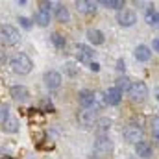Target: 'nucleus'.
I'll return each instance as SVG.
<instances>
[{"mask_svg":"<svg viewBox=\"0 0 159 159\" xmlns=\"http://www.w3.org/2000/svg\"><path fill=\"white\" fill-rule=\"evenodd\" d=\"M9 67H11V70H13L15 74L26 76V74H30V72H32V69H34V61H32L26 54H17V56H13V57H11Z\"/></svg>","mask_w":159,"mask_h":159,"instance_id":"1","label":"nucleus"},{"mask_svg":"<svg viewBox=\"0 0 159 159\" xmlns=\"http://www.w3.org/2000/svg\"><path fill=\"white\" fill-rule=\"evenodd\" d=\"M93 150H94V156H96V157H107V156L113 154L115 144H113V141H111L107 135H98L96 141H94Z\"/></svg>","mask_w":159,"mask_h":159,"instance_id":"2","label":"nucleus"},{"mask_svg":"<svg viewBox=\"0 0 159 159\" xmlns=\"http://www.w3.org/2000/svg\"><path fill=\"white\" fill-rule=\"evenodd\" d=\"M19 41H20V34L15 26H11V24H2L0 26V44L15 46Z\"/></svg>","mask_w":159,"mask_h":159,"instance_id":"3","label":"nucleus"},{"mask_svg":"<svg viewBox=\"0 0 159 159\" xmlns=\"http://www.w3.org/2000/svg\"><path fill=\"white\" fill-rule=\"evenodd\" d=\"M128 93H129V98H131V102H137V104L144 102V100L148 98V94H150V91H148V85H146L144 81H133V83H129V87H128Z\"/></svg>","mask_w":159,"mask_h":159,"instance_id":"4","label":"nucleus"},{"mask_svg":"<svg viewBox=\"0 0 159 159\" xmlns=\"http://www.w3.org/2000/svg\"><path fill=\"white\" fill-rule=\"evenodd\" d=\"M143 128L139 126V124H135V122H131V124H128L126 128H124V131H122V135H124V139L128 141V143H133V144H137L139 141H143Z\"/></svg>","mask_w":159,"mask_h":159,"instance_id":"5","label":"nucleus"},{"mask_svg":"<svg viewBox=\"0 0 159 159\" xmlns=\"http://www.w3.org/2000/svg\"><path fill=\"white\" fill-rule=\"evenodd\" d=\"M117 22L122 28H129V26H133L137 22V15L131 9H120L119 13H117Z\"/></svg>","mask_w":159,"mask_h":159,"instance_id":"6","label":"nucleus"},{"mask_svg":"<svg viewBox=\"0 0 159 159\" xmlns=\"http://www.w3.org/2000/svg\"><path fill=\"white\" fill-rule=\"evenodd\" d=\"M43 81H44L46 89H59L63 78H61V74H59L57 70H46V72L43 74Z\"/></svg>","mask_w":159,"mask_h":159,"instance_id":"7","label":"nucleus"},{"mask_svg":"<svg viewBox=\"0 0 159 159\" xmlns=\"http://www.w3.org/2000/svg\"><path fill=\"white\" fill-rule=\"evenodd\" d=\"M78 104L83 109H94V93L91 89L78 91Z\"/></svg>","mask_w":159,"mask_h":159,"instance_id":"8","label":"nucleus"},{"mask_svg":"<svg viewBox=\"0 0 159 159\" xmlns=\"http://www.w3.org/2000/svg\"><path fill=\"white\" fill-rule=\"evenodd\" d=\"M76 57H78L80 63H91L93 61V57H94V52H93V48L89 46V44H76Z\"/></svg>","mask_w":159,"mask_h":159,"instance_id":"9","label":"nucleus"},{"mask_svg":"<svg viewBox=\"0 0 159 159\" xmlns=\"http://www.w3.org/2000/svg\"><path fill=\"white\" fill-rule=\"evenodd\" d=\"M96 120L98 119H96V111H94V109H83V111H80V115H78V122L83 128L94 126Z\"/></svg>","mask_w":159,"mask_h":159,"instance_id":"10","label":"nucleus"},{"mask_svg":"<svg viewBox=\"0 0 159 159\" xmlns=\"http://www.w3.org/2000/svg\"><path fill=\"white\" fill-rule=\"evenodd\" d=\"M9 94L13 96V100H17V102H28V98H30V91H28V87H24V85H13L11 89H9Z\"/></svg>","mask_w":159,"mask_h":159,"instance_id":"11","label":"nucleus"},{"mask_svg":"<svg viewBox=\"0 0 159 159\" xmlns=\"http://www.w3.org/2000/svg\"><path fill=\"white\" fill-rule=\"evenodd\" d=\"M120 100H122V93L117 87H109L104 93V104H107V106H119Z\"/></svg>","mask_w":159,"mask_h":159,"instance_id":"12","label":"nucleus"},{"mask_svg":"<svg viewBox=\"0 0 159 159\" xmlns=\"http://www.w3.org/2000/svg\"><path fill=\"white\" fill-rule=\"evenodd\" d=\"M135 154L143 159H150L154 156V150H152V146H150L146 141H139V143L135 144Z\"/></svg>","mask_w":159,"mask_h":159,"instance_id":"13","label":"nucleus"},{"mask_svg":"<svg viewBox=\"0 0 159 159\" xmlns=\"http://www.w3.org/2000/svg\"><path fill=\"white\" fill-rule=\"evenodd\" d=\"M87 41H89L91 44H94V46H100V44L106 43V37H104V34H102L100 30L89 28V30H87Z\"/></svg>","mask_w":159,"mask_h":159,"instance_id":"14","label":"nucleus"},{"mask_svg":"<svg viewBox=\"0 0 159 159\" xmlns=\"http://www.w3.org/2000/svg\"><path fill=\"white\" fill-rule=\"evenodd\" d=\"M135 59L137 61H141V63H146V61H150V57H152V50L146 46V44H137V48H135Z\"/></svg>","mask_w":159,"mask_h":159,"instance_id":"15","label":"nucleus"},{"mask_svg":"<svg viewBox=\"0 0 159 159\" xmlns=\"http://www.w3.org/2000/svg\"><path fill=\"white\" fill-rule=\"evenodd\" d=\"M54 15H56V20H57V22H69V20H70V13H69V9H67L63 4H56Z\"/></svg>","mask_w":159,"mask_h":159,"instance_id":"16","label":"nucleus"},{"mask_svg":"<svg viewBox=\"0 0 159 159\" xmlns=\"http://www.w3.org/2000/svg\"><path fill=\"white\" fill-rule=\"evenodd\" d=\"M109 128H111V120L109 119H98L94 122V133L96 135H107Z\"/></svg>","mask_w":159,"mask_h":159,"instance_id":"17","label":"nucleus"},{"mask_svg":"<svg viewBox=\"0 0 159 159\" xmlns=\"http://www.w3.org/2000/svg\"><path fill=\"white\" fill-rule=\"evenodd\" d=\"M76 9L80 13H94L96 11V2H87V0H78Z\"/></svg>","mask_w":159,"mask_h":159,"instance_id":"18","label":"nucleus"},{"mask_svg":"<svg viewBox=\"0 0 159 159\" xmlns=\"http://www.w3.org/2000/svg\"><path fill=\"white\" fill-rule=\"evenodd\" d=\"M63 72L69 76V78H76L80 74V67L76 61H67L65 65H63Z\"/></svg>","mask_w":159,"mask_h":159,"instance_id":"19","label":"nucleus"},{"mask_svg":"<svg viewBox=\"0 0 159 159\" xmlns=\"http://www.w3.org/2000/svg\"><path fill=\"white\" fill-rule=\"evenodd\" d=\"M144 19H146V24H150V26H157V22H159L157 9H156V7H148L146 13H144Z\"/></svg>","mask_w":159,"mask_h":159,"instance_id":"20","label":"nucleus"},{"mask_svg":"<svg viewBox=\"0 0 159 159\" xmlns=\"http://www.w3.org/2000/svg\"><path fill=\"white\" fill-rule=\"evenodd\" d=\"M2 129H4L6 133H17V131H19V120H15V119H7L6 122H4Z\"/></svg>","mask_w":159,"mask_h":159,"instance_id":"21","label":"nucleus"},{"mask_svg":"<svg viewBox=\"0 0 159 159\" xmlns=\"http://www.w3.org/2000/svg\"><path fill=\"white\" fill-rule=\"evenodd\" d=\"M35 22L43 26V28H46L48 24H50V13H46V11H37L35 13Z\"/></svg>","mask_w":159,"mask_h":159,"instance_id":"22","label":"nucleus"},{"mask_svg":"<svg viewBox=\"0 0 159 159\" xmlns=\"http://www.w3.org/2000/svg\"><path fill=\"white\" fill-rule=\"evenodd\" d=\"M52 43H54V46L57 48V50H65V46H67V39L61 35V34H52Z\"/></svg>","mask_w":159,"mask_h":159,"instance_id":"23","label":"nucleus"},{"mask_svg":"<svg viewBox=\"0 0 159 159\" xmlns=\"http://www.w3.org/2000/svg\"><path fill=\"white\" fill-rule=\"evenodd\" d=\"M104 7H107V9H122L124 7V2H120V0H104V2H100Z\"/></svg>","mask_w":159,"mask_h":159,"instance_id":"24","label":"nucleus"},{"mask_svg":"<svg viewBox=\"0 0 159 159\" xmlns=\"http://www.w3.org/2000/svg\"><path fill=\"white\" fill-rule=\"evenodd\" d=\"M115 87L119 89L120 93H122V91H128V87H129V78H128V76H120V78L115 81Z\"/></svg>","mask_w":159,"mask_h":159,"instance_id":"25","label":"nucleus"},{"mask_svg":"<svg viewBox=\"0 0 159 159\" xmlns=\"http://www.w3.org/2000/svg\"><path fill=\"white\" fill-rule=\"evenodd\" d=\"M19 24H20V26H22L24 30H30V28L34 26V22H32V20L28 19V17H19Z\"/></svg>","mask_w":159,"mask_h":159,"instance_id":"26","label":"nucleus"},{"mask_svg":"<svg viewBox=\"0 0 159 159\" xmlns=\"http://www.w3.org/2000/svg\"><path fill=\"white\" fill-rule=\"evenodd\" d=\"M9 119V107L7 106H2L0 107V122H6Z\"/></svg>","mask_w":159,"mask_h":159,"instance_id":"27","label":"nucleus"},{"mask_svg":"<svg viewBox=\"0 0 159 159\" xmlns=\"http://www.w3.org/2000/svg\"><path fill=\"white\" fill-rule=\"evenodd\" d=\"M50 9H52V2H39V11L50 13Z\"/></svg>","mask_w":159,"mask_h":159,"instance_id":"28","label":"nucleus"},{"mask_svg":"<svg viewBox=\"0 0 159 159\" xmlns=\"http://www.w3.org/2000/svg\"><path fill=\"white\" fill-rule=\"evenodd\" d=\"M89 69H91V72H98L100 70V63L98 61H91L89 63Z\"/></svg>","mask_w":159,"mask_h":159,"instance_id":"29","label":"nucleus"},{"mask_svg":"<svg viewBox=\"0 0 159 159\" xmlns=\"http://www.w3.org/2000/svg\"><path fill=\"white\" fill-rule=\"evenodd\" d=\"M115 69H117V72H124V70H126V63H124V59H119V61H117V67H115Z\"/></svg>","mask_w":159,"mask_h":159,"instance_id":"30","label":"nucleus"},{"mask_svg":"<svg viewBox=\"0 0 159 159\" xmlns=\"http://www.w3.org/2000/svg\"><path fill=\"white\" fill-rule=\"evenodd\" d=\"M152 46H154V52H157V50H159V39H154Z\"/></svg>","mask_w":159,"mask_h":159,"instance_id":"31","label":"nucleus"},{"mask_svg":"<svg viewBox=\"0 0 159 159\" xmlns=\"http://www.w3.org/2000/svg\"><path fill=\"white\" fill-rule=\"evenodd\" d=\"M4 59V52H2V48H0V61Z\"/></svg>","mask_w":159,"mask_h":159,"instance_id":"32","label":"nucleus"},{"mask_svg":"<svg viewBox=\"0 0 159 159\" xmlns=\"http://www.w3.org/2000/svg\"><path fill=\"white\" fill-rule=\"evenodd\" d=\"M4 159H11V157H4Z\"/></svg>","mask_w":159,"mask_h":159,"instance_id":"33","label":"nucleus"}]
</instances>
